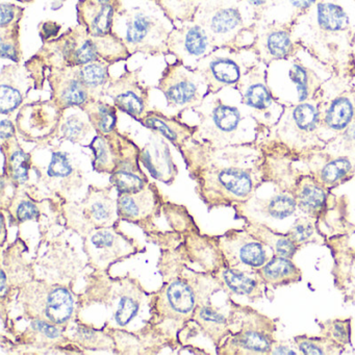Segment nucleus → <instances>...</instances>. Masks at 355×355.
I'll return each mask as SVG.
<instances>
[{"mask_svg": "<svg viewBox=\"0 0 355 355\" xmlns=\"http://www.w3.org/2000/svg\"><path fill=\"white\" fill-rule=\"evenodd\" d=\"M114 26L117 31L113 32L123 40L130 55H168L167 40L174 24L159 7L122 9L116 14Z\"/></svg>", "mask_w": 355, "mask_h": 355, "instance_id": "nucleus-1", "label": "nucleus"}, {"mask_svg": "<svg viewBox=\"0 0 355 355\" xmlns=\"http://www.w3.org/2000/svg\"><path fill=\"white\" fill-rule=\"evenodd\" d=\"M35 57L47 70L78 67L99 60L93 37L80 24L70 28L55 40L43 43Z\"/></svg>", "mask_w": 355, "mask_h": 355, "instance_id": "nucleus-2", "label": "nucleus"}, {"mask_svg": "<svg viewBox=\"0 0 355 355\" xmlns=\"http://www.w3.org/2000/svg\"><path fill=\"white\" fill-rule=\"evenodd\" d=\"M157 89L163 93L168 107L180 110L182 113L199 107L209 96L203 74L178 61L167 63Z\"/></svg>", "mask_w": 355, "mask_h": 355, "instance_id": "nucleus-3", "label": "nucleus"}, {"mask_svg": "<svg viewBox=\"0 0 355 355\" xmlns=\"http://www.w3.org/2000/svg\"><path fill=\"white\" fill-rule=\"evenodd\" d=\"M217 49L227 46L242 30L243 18L232 0H202L194 17Z\"/></svg>", "mask_w": 355, "mask_h": 355, "instance_id": "nucleus-4", "label": "nucleus"}, {"mask_svg": "<svg viewBox=\"0 0 355 355\" xmlns=\"http://www.w3.org/2000/svg\"><path fill=\"white\" fill-rule=\"evenodd\" d=\"M168 55L187 67L195 69L197 64L218 49L205 28L192 21L174 26L167 40Z\"/></svg>", "mask_w": 355, "mask_h": 355, "instance_id": "nucleus-5", "label": "nucleus"}, {"mask_svg": "<svg viewBox=\"0 0 355 355\" xmlns=\"http://www.w3.org/2000/svg\"><path fill=\"white\" fill-rule=\"evenodd\" d=\"M140 73L141 68H125L119 78H111L105 88V96L111 97L119 111L141 121L149 111L150 88L141 82Z\"/></svg>", "mask_w": 355, "mask_h": 355, "instance_id": "nucleus-6", "label": "nucleus"}, {"mask_svg": "<svg viewBox=\"0 0 355 355\" xmlns=\"http://www.w3.org/2000/svg\"><path fill=\"white\" fill-rule=\"evenodd\" d=\"M47 80L51 88V101L65 112L71 107H80L91 99L88 89L83 83L78 67L51 68Z\"/></svg>", "mask_w": 355, "mask_h": 355, "instance_id": "nucleus-7", "label": "nucleus"}, {"mask_svg": "<svg viewBox=\"0 0 355 355\" xmlns=\"http://www.w3.org/2000/svg\"><path fill=\"white\" fill-rule=\"evenodd\" d=\"M276 325L273 320L249 309L242 329L232 343L243 354H269L275 343Z\"/></svg>", "mask_w": 355, "mask_h": 355, "instance_id": "nucleus-8", "label": "nucleus"}, {"mask_svg": "<svg viewBox=\"0 0 355 355\" xmlns=\"http://www.w3.org/2000/svg\"><path fill=\"white\" fill-rule=\"evenodd\" d=\"M33 88H36V83L26 65L5 66L0 73V113H15L24 105Z\"/></svg>", "mask_w": 355, "mask_h": 355, "instance_id": "nucleus-9", "label": "nucleus"}, {"mask_svg": "<svg viewBox=\"0 0 355 355\" xmlns=\"http://www.w3.org/2000/svg\"><path fill=\"white\" fill-rule=\"evenodd\" d=\"M205 184L219 189L234 200H245L254 190V180L249 170L238 166L211 164L203 169Z\"/></svg>", "mask_w": 355, "mask_h": 355, "instance_id": "nucleus-10", "label": "nucleus"}, {"mask_svg": "<svg viewBox=\"0 0 355 355\" xmlns=\"http://www.w3.org/2000/svg\"><path fill=\"white\" fill-rule=\"evenodd\" d=\"M195 69L205 76L209 95L216 94L225 87L234 86L241 78L238 62L232 58L218 55L217 51L201 60Z\"/></svg>", "mask_w": 355, "mask_h": 355, "instance_id": "nucleus-11", "label": "nucleus"}, {"mask_svg": "<svg viewBox=\"0 0 355 355\" xmlns=\"http://www.w3.org/2000/svg\"><path fill=\"white\" fill-rule=\"evenodd\" d=\"M334 257V274L336 288L344 294L345 300L355 301V248L342 243L340 239L330 241Z\"/></svg>", "mask_w": 355, "mask_h": 355, "instance_id": "nucleus-12", "label": "nucleus"}, {"mask_svg": "<svg viewBox=\"0 0 355 355\" xmlns=\"http://www.w3.org/2000/svg\"><path fill=\"white\" fill-rule=\"evenodd\" d=\"M193 111L202 118L205 128H211L224 135L236 132L242 119L236 107L226 105L219 99L209 98V96L205 97L203 103Z\"/></svg>", "mask_w": 355, "mask_h": 355, "instance_id": "nucleus-13", "label": "nucleus"}, {"mask_svg": "<svg viewBox=\"0 0 355 355\" xmlns=\"http://www.w3.org/2000/svg\"><path fill=\"white\" fill-rule=\"evenodd\" d=\"M121 10L114 6H98L88 0H78V24L86 28L91 36L101 37L113 33L114 19Z\"/></svg>", "mask_w": 355, "mask_h": 355, "instance_id": "nucleus-14", "label": "nucleus"}, {"mask_svg": "<svg viewBox=\"0 0 355 355\" xmlns=\"http://www.w3.org/2000/svg\"><path fill=\"white\" fill-rule=\"evenodd\" d=\"M140 159L155 180L170 184L175 178L176 167L169 147L159 136L151 138L150 142L141 151Z\"/></svg>", "mask_w": 355, "mask_h": 355, "instance_id": "nucleus-15", "label": "nucleus"}, {"mask_svg": "<svg viewBox=\"0 0 355 355\" xmlns=\"http://www.w3.org/2000/svg\"><path fill=\"white\" fill-rule=\"evenodd\" d=\"M270 250L250 232H236V240L230 242V253L234 261L251 272H257L269 261Z\"/></svg>", "mask_w": 355, "mask_h": 355, "instance_id": "nucleus-16", "label": "nucleus"}, {"mask_svg": "<svg viewBox=\"0 0 355 355\" xmlns=\"http://www.w3.org/2000/svg\"><path fill=\"white\" fill-rule=\"evenodd\" d=\"M141 122L147 128L155 130L178 146L191 137L195 130V128L182 123L175 117H168L157 110H149Z\"/></svg>", "mask_w": 355, "mask_h": 355, "instance_id": "nucleus-17", "label": "nucleus"}, {"mask_svg": "<svg viewBox=\"0 0 355 355\" xmlns=\"http://www.w3.org/2000/svg\"><path fill=\"white\" fill-rule=\"evenodd\" d=\"M109 134L101 135L89 145L94 153V169L105 173H113L121 157L122 136L114 135L109 138Z\"/></svg>", "mask_w": 355, "mask_h": 355, "instance_id": "nucleus-18", "label": "nucleus"}, {"mask_svg": "<svg viewBox=\"0 0 355 355\" xmlns=\"http://www.w3.org/2000/svg\"><path fill=\"white\" fill-rule=\"evenodd\" d=\"M257 272L266 284L274 288L296 284L302 277L301 270L291 259L284 257H272Z\"/></svg>", "mask_w": 355, "mask_h": 355, "instance_id": "nucleus-19", "label": "nucleus"}, {"mask_svg": "<svg viewBox=\"0 0 355 355\" xmlns=\"http://www.w3.org/2000/svg\"><path fill=\"white\" fill-rule=\"evenodd\" d=\"M112 66L101 59L78 66L80 78L88 89L92 101H101L105 96V88L112 78L110 74Z\"/></svg>", "mask_w": 355, "mask_h": 355, "instance_id": "nucleus-20", "label": "nucleus"}, {"mask_svg": "<svg viewBox=\"0 0 355 355\" xmlns=\"http://www.w3.org/2000/svg\"><path fill=\"white\" fill-rule=\"evenodd\" d=\"M248 232L263 242L273 252L274 257L292 259L298 251L299 247L288 234L274 232L263 224L257 222L248 223Z\"/></svg>", "mask_w": 355, "mask_h": 355, "instance_id": "nucleus-21", "label": "nucleus"}, {"mask_svg": "<svg viewBox=\"0 0 355 355\" xmlns=\"http://www.w3.org/2000/svg\"><path fill=\"white\" fill-rule=\"evenodd\" d=\"M222 278L232 292L249 297L252 300L263 298L266 293L267 284L259 274L254 277L239 270L227 269L222 273Z\"/></svg>", "mask_w": 355, "mask_h": 355, "instance_id": "nucleus-22", "label": "nucleus"}, {"mask_svg": "<svg viewBox=\"0 0 355 355\" xmlns=\"http://www.w3.org/2000/svg\"><path fill=\"white\" fill-rule=\"evenodd\" d=\"M88 115L91 125L101 135L111 134L117 124V107L101 101H90L80 107Z\"/></svg>", "mask_w": 355, "mask_h": 355, "instance_id": "nucleus-23", "label": "nucleus"}, {"mask_svg": "<svg viewBox=\"0 0 355 355\" xmlns=\"http://www.w3.org/2000/svg\"><path fill=\"white\" fill-rule=\"evenodd\" d=\"M297 207L311 217H319L326 205V193L318 182L304 180L295 193Z\"/></svg>", "mask_w": 355, "mask_h": 355, "instance_id": "nucleus-24", "label": "nucleus"}, {"mask_svg": "<svg viewBox=\"0 0 355 355\" xmlns=\"http://www.w3.org/2000/svg\"><path fill=\"white\" fill-rule=\"evenodd\" d=\"M92 37L97 55L103 61L114 65L118 62L126 61L132 57L125 43L115 33L105 36Z\"/></svg>", "mask_w": 355, "mask_h": 355, "instance_id": "nucleus-25", "label": "nucleus"}, {"mask_svg": "<svg viewBox=\"0 0 355 355\" xmlns=\"http://www.w3.org/2000/svg\"><path fill=\"white\" fill-rule=\"evenodd\" d=\"M174 26L192 21L202 0H153Z\"/></svg>", "mask_w": 355, "mask_h": 355, "instance_id": "nucleus-26", "label": "nucleus"}, {"mask_svg": "<svg viewBox=\"0 0 355 355\" xmlns=\"http://www.w3.org/2000/svg\"><path fill=\"white\" fill-rule=\"evenodd\" d=\"M73 311L71 295L65 288H55L49 293L46 300V315L55 323H64Z\"/></svg>", "mask_w": 355, "mask_h": 355, "instance_id": "nucleus-27", "label": "nucleus"}, {"mask_svg": "<svg viewBox=\"0 0 355 355\" xmlns=\"http://www.w3.org/2000/svg\"><path fill=\"white\" fill-rule=\"evenodd\" d=\"M318 26L329 33L340 32L348 26V16L340 6L331 3H319L317 7Z\"/></svg>", "mask_w": 355, "mask_h": 355, "instance_id": "nucleus-28", "label": "nucleus"}, {"mask_svg": "<svg viewBox=\"0 0 355 355\" xmlns=\"http://www.w3.org/2000/svg\"><path fill=\"white\" fill-rule=\"evenodd\" d=\"M295 344L302 354H340L345 347L326 336H298L294 338Z\"/></svg>", "mask_w": 355, "mask_h": 355, "instance_id": "nucleus-29", "label": "nucleus"}, {"mask_svg": "<svg viewBox=\"0 0 355 355\" xmlns=\"http://www.w3.org/2000/svg\"><path fill=\"white\" fill-rule=\"evenodd\" d=\"M0 55L1 59L20 64L22 60L20 46V24L0 28Z\"/></svg>", "mask_w": 355, "mask_h": 355, "instance_id": "nucleus-30", "label": "nucleus"}, {"mask_svg": "<svg viewBox=\"0 0 355 355\" xmlns=\"http://www.w3.org/2000/svg\"><path fill=\"white\" fill-rule=\"evenodd\" d=\"M353 114L354 110L352 103L345 97H340L330 105L324 121L330 130H342L349 125L352 120Z\"/></svg>", "mask_w": 355, "mask_h": 355, "instance_id": "nucleus-31", "label": "nucleus"}, {"mask_svg": "<svg viewBox=\"0 0 355 355\" xmlns=\"http://www.w3.org/2000/svg\"><path fill=\"white\" fill-rule=\"evenodd\" d=\"M5 157V169H9L10 176L17 184H26L28 180V171L31 167V157L19 147H15L10 155Z\"/></svg>", "mask_w": 355, "mask_h": 355, "instance_id": "nucleus-32", "label": "nucleus"}, {"mask_svg": "<svg viewBox=\"0 0 355 355\" xmlns=\"http://www.w3.org/2000/svg\"><path fill=\"white\" fill-rule=\"evenodd\" d=\"M153 193L150 189H144L135 194H120L118 205L120 211L126 217H138L141 211L153 202Z\"/></svg>", "mask_w": 355, "mask_h": 355, "instance_id": "nucleus-33", "label": "nucleus"}, {"mask_svg": "<svg viewBox=\"0 0 355 355\" xmlns=\"http://www.w3.org/2000/svg\"><path fill=\"white\" fill-rule=\"evenodd\" d=\"M111 182L120 194H135L144 190L146 178L143 173L115 170L112 173Z\"/></svg>", "mask_w": 355, "mask_h": 355, "instance_id": "nucleus-34", "label": "nucleus"}, {"mask_svg": "<svg viewBox=\"0 0 355 355\" xmlns=\"http://www.w3.org/2000/svg\"><path fill=\"white\" fill-rule=\"evenodd\" d=\"M297 207H298L294 195L282 193L276 195L266 203L263 213L273 219L282 220L292 216Z\"/></svg>", "mask_w": 355, "mask_h": 355, "instance_id": "nucleus-35", "label": "nucleus"}, {"mask_svg": "<svg viewBox=\"0 0 355 355\" xmlns=\"http://www.w3.org/2000/svg\"><path fill=\"white\" fill-rule=\"evenodd\" d=\"M322 336L330 338L334 342L346 348L351 345V320L334 319L320 323Z\"/></svg>", "mask_w": 355, "mask_h": 355, "instance_id": "nucleus-36", "label": "nucleus"}, {"mask_svg": "<svg viewBox=\"0 0 355 355\" xmlns=\"http://www.w3.org/2000/svg\"><path fill=\"white\" fill-rule=\"evenodd\" d=\"M168 300L178 313H187L194 306V295L190 286L180 282H174L167 291Z\"/></svg>", "mask_w": 355, "mask_h": 355, "instance_id": "nucleus-37", "label": "nucleus"}, {"mask_svg": "<svg viewBox=\"0 0 355 355\" xmlns=\"http://www.w3.org/2000/svg\"><path fill=\"white\" fill-rule=\"evenodd\" d=\"M352 169V164L346 157L334 159L326 164L320 172L322 184L332 186L348 175Z\"/></svg>", "mask_w": 355, "mask_h": 355, "instance_id": "nucleus-38", "label": "nucleus"}, {"mask_svg": "<svg viewBox=\"0 0 355 355\" xmlns=\"http://www.w3.org/2000/svg\"><path fill=\"white\" fill-rule=\"evenodd\" d=\"M293 121L297 130L303 132H313L317 128L319 114L317 109L309 103H301L293 112Z\"/></svg>", "mask_w": 355, "mask_h": 355, "instance_id": "nucleus-39", "label": "nucleus"}, {"mask_svg": "<svg viewBox=\"0 0 355 355\" xmlns=\"http://www.w3.org/2000/svg\"><path fill=\"white\" fill-rule=\"evenodd\" d=\"M90 130V125L78 114L68 117L62 123L61 132L64 138L71 142H80Z\"/></svg>", "mask_w": 355, "mask_h": 355, "instance_id": "nucleus-40", "label": "nucleus"}, {"mask_svg": "<svg viewBox=\"0 0 355 355\" xmlns=\"http://www.w3.org/2000/svg\"><path fill=\"white\" fill-rule=\"evenodd\" d=\"M292 43L288 33L284 31H274L266 39V49L274 58H282L288 55Z\"/></svg>", "mask_w": 355, "mask_h": 355, "instance_id": "nucleus-41", "label": "nucleus"}, {"mask_svg": "<svg viewBox=\"0 0 355 355\" xmlns=\"http://www.w3.org/2000/svg\"><path fill=\"white\" fill-rule=\"evenodd\" d=\"M244 103L248 107L255 110H265L271 103L269 92L265 86L261 84L251 85L247 87L243 94Z\"/></svg>", "mask_w": 355, "mask_h": 355, "instance_id": "nucleus-42", "label": "nucleus"}, {"mask_svg": "<svg viewBox=\"0 0 355 355\" xmlns=\"http://www.w3.org/2000/svg\"><path fill=\"white\" fill-rule=\"evenodd\" d=\"M73 173V167L67 155L61 151H55L51 155L47 174L53 178H67Z\"/></svg>", "mask_w": 355, "mask_h": 355, "instance_id": "nucleus-43", "label": "nucleus"}, {"mask_svg": "<svg viewBox=\"0 0 355 355\" xmlns=\"http://www.w3.org/2000/svg\"><path fill=\"white\" fill-rule=\"evenodd\" d=\"M290 238L296 243L297 246L300 248L303 244L311 242V239L317 234L315 225L309 220L298 219L296 223L288 232Z\"/></svg>", "mask_w": 355, "mask_h": 355, "instance_id": "nucleus-44", "label": "nucleus"}, {"mask_svg": "<svg viewBox=\"0 0 355 355\" xmlns=\"http://www.w3.org/2000/svg\"><path fill=\"white\" fill-rule=\"evenodd\" d=\"M290 78L297 86L299 101H304L311 91V76L309 72L302 66L294 65L290 70Z\"/></svg>", "mask_w": 355, "mask_h": 355, "instance_id": "nucleus-45", "label": "nucleus"}, {"mask_svg": "<svg viewBox=\"0 0 355 355\" xmlns=\"http://www.w3.org/2000/svg\"><path fill=\"white\" fill-rule=\"evenodd\" d=\"M24 15V8L14 3H1V17L0 28H8L14 24H20Z\"/></svg>", "mask_w": 355, "mask_h": 355, "instance_id": "nucleus-46", "label": "nucleus"}, {"mask_svg": "<svg viewBox=\"0 0 355 355\" xmlns=\"http://www.w3.org/2000/svg\"><path fill=\"white\" fill-rule=\"evenodd\" d=\"M138 309V303L134 299L130 298V297H123L120 301L117 313H116V321L119 325H128L132 321V318L136 315Z\"/></svg>", "mask_w": 355, "mask_h": 355, "instance_id": "nucleus-47", "label": "nucleus"}, {"mask_svg": "<svg viewBox=\"0 0 355 355\" xmlns=\"http://www.w3.org/2000/svg\"><path fill=\"white\" fill-rule=\"evenodd\" d=\"M61 24L55 21H45L39 26V34H40L41 40L43 43L49 42V41L55 40L59 37L61 32Z\"/></svg>", "mask_w": 355, "mask_h": 355, "instance_id": "nucleus-48", "label": "nucleus"}, {"mask_svg": "<svg viewBox=\"0 0 355 355\" xmlns=\"http://www.w3.org/2000/svg\"><path fill=\"white\" fill-rule=\"evenodd\" d=\"M38 216V209L31 201H22L17 209V217L20 221H28Z\"/></svg>", "mask_w": 355, "mask_h": 355, "instance_id": "nucleus-49", "label": "nucleus"}, {"mask_svg": "<svg viewBox=\"0 0 355 355\" xmlns=\"http://www.w3.org/2000/svg\"><path fill=\"white\" fill-rule=\"evenodd\" d=\"M110 211H111L110 205L103 200L95 201V202H93L92 205H91V213H92L94 219L99 222L109 220L110 215H111Z\"/></svg>", "mask_w": 355, "mask_h": 355, "instance_id": "nucleus-50", "label": "nucleus"}, {"mask_svg": "<svg viewBox=\"0 0 355 355\" xmlns=\"http://www.w3.org/2000/svg\"><path fill=\"white\" fill-rule=\"evenodd\" d=\"M115 242V238L111 232H101L92 236V243L97 248H107Z\"/></svg>", "mask_w": 355, "mask_h": 355, "instance_id": "nucleus-51", "label": "nucleus"}, {"mask_svg": "<svg viewBox=\"0 0 355 355\" xmlns=\"http://www.w3.org/2000/svg\"><path fill=\"white\" fill-rule=\"evenodd\" d=\"M200 317L201 319L205 320L207 322H213V323L225 324L226 322L224 315L217 313L214 309H209V307H205V309H201Z\"/></svg>", "mask_w": 355, "mask_h": 355, "instance_id": "nucleus-52", "label": "nucleus"}, {"mask_svg": "<svg viewBox=\"0 0 355 355\" xmlns=\"http://www.w3.org/2000/svg\"><path fill=\"white\" fill-rule=\"evenodd\" d=\"M33 327L36 328L37 330H39V331L42 332V334H44L45 336L51 338H58L60 336V331L57 328L43 321H35L33 323Z\"/></svg>", "mask_w": 355, "mask_h": 355, "instance_id": "nucleus-53", "label": "nucleus"}, {"mask_svg": "<svg viewBox=\"0 0 355 355\" xmlns=\"http://www.w3.org/2000/svg\"><path fill=\"white\" fill-rule=\"evenodd\" d=\"M14 136H15V128H14L12 121H10L9 119L1 120V123H0V138H1V141L8 140V139Z\"/></svg>", "mask_w": 355, "mask_h": 355, "instance_id": "nucleus-54", "label": "nucleus"}, {"mask_svg": "<svg viewBox=\"0 0 355 355\" xmlns=\"http://www.w3.org/2000/svg\"><path fill=\"white\" fill-rule=\"evenodd\" d=\"M270 353L271 354H296V352L293 351V349H291L290 347L286 346L284 343L276 342V340L272 346L271 352Z\"/></svg>", "mask_w": 355, "mask_h": 355, "instance_id": "nucleus-55", "label": "nucleus"}, {"mask_svg": "<svg viewBox=\"0 0 355 355\" xmlns=\"http://www.w3.org/2000/svg\"><path fill=\"white\" fill-rule=\"evenodd\" d=\"M88 1L98 6H114L117 9L122 10V0H88Z\"/></svg>", "mask_w": 355, "mask_h": 355, "instance_id": "nucleus-56", "label": "nucleus"}, {"mask_svg": "<svg viewBox=\"0 0 355 355\" xmlns=\"http://www.w3.org/2000/svg\"><path fill=\"white\" fill-rule=\"evenodd\" d=\"M317 0H290L291 5L299 10L307 9L313 6Z\"/></svg>", "mask_w": 355, "mask_h": 355, "instance_id": "nucleus-57", "label": "nucleus"}, {"mask_svg": "<svg viewBox=\"0 0 355 355\" xmlns=\"http://www.w3.org/2000/svg\"><path fill=\"white\" fill-rule=\"evenodd\" d=\"M247 1L253 7H261V6L267 3V0H247Z\"/></svg>", "mask_w": 355, "mask_h": 355, "instance_id": "nucleus-58", "label": "nucleus"}, {"mask_svg": "<svg viewBox=\"0 0 355 355\" xmlns=\"http://www.w3.org/2000/svg\"><path fill=\"white\" fill-rule=\"evenodd\" d=\"M5 284H6V275L5 273L3 272V282H1V292L3 293V291H5Z\"/></svg>", "mask_w": 355, "mask_h": 355, "instance_id": "nucleus-59", "label": "nucleus"}, {"mask_svg": "<svg viewBox=\"0 0 355 355\" xmlns=\"http://www.w3.org/2000/svg\"><path fill=\"white\" fill-rule=\"evenodd\" d=\"M18 1H20V3H33V1H34V0H18Z\"/></svg>", "mask_w": 355, "mask_h": 355, "instance_id": "nucleus-60", "label": "nucleus"}]
</instances>
